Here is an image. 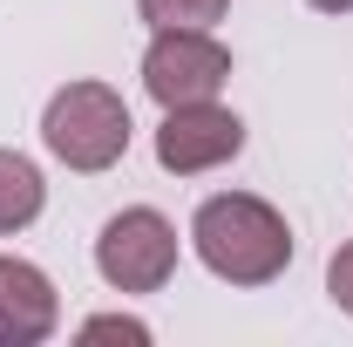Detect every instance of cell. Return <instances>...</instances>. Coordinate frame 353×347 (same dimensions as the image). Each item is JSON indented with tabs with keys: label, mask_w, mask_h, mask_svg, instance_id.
Listing matches in <instances>:
<instances>
[{
	"label": "cell",
	"mask_w": 353,
	"mask_h": 347,
	"mask_svg": "<svg viewBox=\"0 0 353 347\" xmlns=\"http://www.w3.org/2000/svg\"><path fill=\"white\" fill-rule=\"evenodd\" d=\"M190 238H197V259L211 265L231 286H272L285 265H292V232L285 218L272 212L252 191H224L204 198L190 218Z\"/></svg>",
	"instance_id": "1"
},
{
	"label": "cell",
	"mask_w": 353,
	"mask_h": 347,
	"mask_svg": "<svg viewBox=\"0 0 353 347\" xmlns=\"http://www.w3.org/2000/svg\"><path fill=\"white\" fill-rule=\"evenodd\" d=\"M41 143L68 171H109L130 150V102L109 82L54 88V102H48V116H41Z\"/></svg>",
	"instance_id": "2"
},
{
	"label": "cell",
	"mask_w": 353,
	"mask_h": 347,
	"mask_svg": "<svg viewBox=\"0 0 353 347\" xmlns=\"http://www.w3.org/2000/svg\"><path fill=\"white\" fill-rule=\"evenodd\" d=\"M95 272L116 293H163L176 272V225L150 205H130L102 225L95 238Z\"/></svg>",
	"instance_id": "3"
},
{
	"label": "cell",
	"mask_w": 353,
	"mask_h": 347,
	"mask_svg": "<svg viewBox=\"0 0 353 347\" xmlns=\"http://www.w3.org/2000/svg\"><path fill=\"white\" fill-rule=\"evenodd\" d=\"M231 82V48L211 41L204 28H157V41L143 55V88L176 109V102H211Z\"/></svg>",
	"instance_id": "4"
},
{
	"label": "cell",
	"mask_w": 353,
	"mask_h": 347,
	"mask_svg": "<svg viewBox=\"0 0 353 347\" xmlns=\"http://www.w3.org/2000/svg\"><path fill=\"white\" fill-rule=\"evenodd\" d=\"M238 150H245V123L231 109H218V102H176V109H163V130H157V164L163 171L204 177L218 164H231Z\"/></svg>",
	"instance_id": "5"
},
{
	"label": "cell",
	"mask_w": 353,
	"mask_h": 347,
	"mask_svg": "<svg viewBox=\"0 0 353 347\" xmlns=\"http://www.w3.org/2000/svg\"><path fill=\"white\" fill-rule=\"evenodd\" d=\"M54 320H61V300H54L48 272H41V265H28V259H7V252H0V341L34 347V341L54 334Z\"/></svg>",
	"instance_id": "6"
},
{
	"label": "cell",
	"mask_w": 353,
	"mask_h": 347,
	"mask_svg": "<svg viewBox=\"0 0 353 347\" xmlns=\"http://www.w3.org/2000/svg\"><path fill=\"white\" fill-rule=\"evenodd\" d=\"M41 198H48L41 171H34L21 150H0V238L21 232V225H34V218H41Z\"/></svg>",
	"instance_id": "7"
},
{
	"label": "cell",
	"mask_w": 353,
	"mask_h": 347,
	"mask_svg": "<svg viewBox=\"0 0 353 347\" xmlns=\"http://www.w3.org/2000/svg\"><path fill=\"white\" fill-rule=\"evenodd\" d=\"M136 7L150 28H211V21H224L231 0H136Z\"/></svg>",
	"instance_id": "8"
},
{
	"label": "cell",
	"mask_w": 353,
	"mask_h": 347,
	"mask_svg": "<svg viewBox=\"0 0 353 347\" xmlns=\"http://www.w3.org/2000/svg\"><path fill=\"white\" fill-rule=\"evenodd\" d=\"M82 341H150V327L143 320H123V313H102V320H88Z\"/></svg>",
	"instance_id": "9"
},
{
	"label": "cell",
	"mask_w": 353,
	"mask_h": 347,
	"mask_svg": "<svg viewBox=\"0 0 353 347\" xmlns=\"http://www.w3.org/2000/svg\"><path fill=\"white\" fill-rule=\"evenodd\" d=\"M326 293H333V306H347V313H353V245L333 252V265H326Z\"/></svg>",
	"instance_id": "10"
},
{
	"label": "cell",
	"mask_w": 353,
	"mask_h": 347,
	"mask_svg": "<svg viewBox=\"0 0 353 347\" xmlns=\"http://www.w3.org/2000/svg\"><path fill=\"white\" fill-rule=\"evenodd\" d=\"M312 7H319V14H347L353 0H312Z\"/></svg>",
	"instance_id": "11"
}]
</instances>
